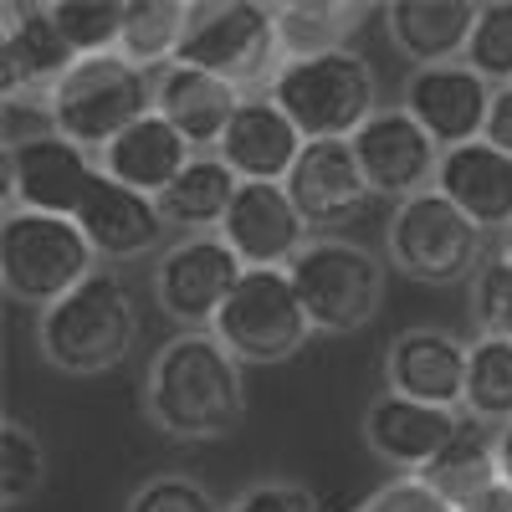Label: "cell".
Returning <instances> with one entry per match:
<instances>
[{
  "instance_id": "836d02e7",
  "label": "cell",
  "mask_w": 512,
  "mask_h": 512,
  "mask_svg": "<svg viewBox=\"0 0 512 512\" xmlns=\"http://www.w3.org/2000/svg\"><path fill=\"white\" fill-rule=\"evenodd\" d=\"M123 512H226V507L216 502V492L205 482H195L185 472H159L128 492Z\"/></svg>"
},
{
  "instance_id": "2e32d148",
  "label": "cell",
  "mask_w": 512,
  "mask_h": 512,
  "mask_svg": "<svg viewBox=\"0 0 512 512\" xmlns=\"http://www.w3.org/2000/svg\"><path fill=\"white\" fill-rule=\"evenodd\" d=\"M77 67V52L52 21V6H6V26H0V82H6L11 103L47 108L62 77Z\"/></svg>"
},
{
  "instance_id": "5b68a950",
  "label": "cell",
  "mask_w": 512,
  "mask_h": 512,
  "mask_svg": "<svg viewBox=\"0 0 512 512\" xmlns=\"http://www.w3.org/2000/svg\"><path fill=\"white\" fill-rule=\"evenodd\" d=\"M98 251L88 246L77 221L67 216H31V210H6L0 221V287L21 308H52L72 287H82L98 272Z\"/></svg>"
},
{
  "instance_id": "9a60e30c",
  "label": "cell",
  "mask_w": 512,
  "mask_h": 512,
  "mask_svg": "<svg viewBox=\"0 0 512 512\" xmlns=\"http://www.w3.org/2000/svg\"><path fill=\"white\" fill-rule=\"evenodd\" d=\"M287 195L313 236H338V226L359 221L364 205L374 200L349 139L303 144V154H297L292 175H287Z\"/></svg>"
},
{
  "instance_id": "d6a6232c",
  "label": "cell",
  "mask_w": 512,
  "mask_h": 512,
  "mask_svg": "<svg viewBox=\"0 0 512 512\" xmlns=\"http://www.w3.org/2000/svg\"><path fill=\"white\" fill-rule=\"evenodd\" d=\"M466 313H472L477 338L512 344V267L502 256H487L477 277L466 282Z\"/></svg>"
},
{
  "instance_id": "8fae6325",
  "label": "cell",
  "mask_w": 512,
  "mask_h": 512,
  "mask_svg": "<svg viewBox=\"0 0 512 512\" xmlns=\"http://www.w3.org/2000/svg\"><path fill=\"white\" fill-rule=\"evenodd\" d=\"M103 175L98 154L77 149L72 139L41 128V134L6 144V210H31V216H77L93 180Z\"/></svg>"
},
{
  "instance_id": "74e56055",
  "label": "cell",
  "mask_w": 512,
  "mask_h": 512,
  "mask_svg": "<svg viewBox=\"0 0 512 512\" xmlns=\"http://www.w3.org/2000/svg\"><path fill=\"white\" fill-rule=\"evenodd\" d=\"M461 512H512V487L507 482H497L492 492H482V497H472Z\"/></svg>"
},
{
  "instance_id": "e575fe53",
  "label": "cell",
  "mask_w": 512,
  "mask_h": 512,
  "mask_svg": "<svg viewBox=\"0 0 512 512\" xmlns=\"http://www.w3.org/2000/svg\"><path fill=\"white\" fill-rule=\"evenodd\" d=\"M359 512H461L456 502H446L431 482H420V477H390L384 487H374Z\"/></svg>"
},
{
  "instance_id": "30bf717a",
  "label": "cell",
  "mask_w": 512,
  "mask_h": 512,
  "mask_svg": "<svg viewBox=\"0 0 512 512\" xmlns=\"http://www.w3.org/2000/svg\"><path fill=\"white\" fill-rule=\"evenodd\" d=\"M246 277L241 256L221 241V231L210 236H175L149 267V292L169 323H180V333H210L226 308V297Z\"/></svg>"
},
{
  "instance_id": "cb8c5ba5",
  "label": "cell",
  "mask_w": 512,
  "mask_h": 512,
  "mask_svg": "<svg viewBox=\"0 0 512 512\" xmlns=\"http://www.w3.org/2000/svg\"><path fill=\"white\" fill-rule=\"evenodd\" d=\"M190 159H195V149L185 144L180 128L164 123L159 113H144L134 128H123V134L98 154V169H103L108 180H118L128 190L159 200L190 169Z\"/></svg>"
},
{
  "instance_id": "52a82bcc",
  "label": "cell",
  "mask_w": 512,
  "mask_h": 512,
  "mask_svg": "<svg viewBox=\"0 0 512 512\" xmlns=\"http://www.w3.org/2000/svg\"><path fill=\"white\" fill-rule=\"evenodd\" d=\"M384 256H390V267L400 277L420 287H456V282L477 277L492 246L441 190H425L390 210V221H384Z\"/></svg>"
},
{
  "instance_id": "ba28073f",
  "label": "cell",
  "mask_w": 512,
  "mask_h": 512,
  "mask_svg": "<svg viewBox=\"0 0 512 512\" xmlns=\"http://www.w3.org/2000/svg\"><path fill=\"white\" fill-rule=\"evenodd\" d=\"M185 67H200L231 88H272L282 67V41H277V6L262 0H205L190 11V36L180 47Z\"/></svg>"
},
{
  "instance_id": "5bb4252c",
  "label": "cell",
  "mask_w": 512,
  "mask_h": 512,
  "mask_svg": "<svg viewBox=\"0 0 512 512\" xmlns=\"http://www.w3.org/2000/svg\"><path fill=\"white\" fill-rule=\"evenodd\" d=\"M466 359H472L466 338H456L451 328L420 323L390 338V349H384V384H390V395L466 415Z\"/></svg>"
},
{
  "instance_id": "d4e9b609",
  "label": "cell",
  "mask_w": 512,
  "mask_h": 512,
  "mask_svg": "<svg viewBox=\"0 0 512 512\" xmlns=\"http://www.w3.org/2000/svg\"><path fill=\"white\" fill-rule=\"evenodd\" d=\"M236 190H241V180L231 175V164L221 154H195L185 175L159 195L164 226L180 231V236H210V231H221Z\"/></svg>"
},
{
  "instance_id": "8992f818",
  "label": "cell",
  "mask_w": 512,
  "mask_h": 512,
  "mask_svg": "<svg viewBox=\"0 0 512 512\" xmlns=\"http://www.w3.org/2000/svg\"><path fill=\"white\" fill-rule=\"evenodd\" d=\"M144 113H154V77L128 67L118 52L77 57V67L62 77L52 103L41 108L52 134L72 139L88 154H103L123 128H134Z\"/></svg>"
},
{
  "instance_id": "f35d334b",
  "label": "cell",
  "mask_w": 512,
  "mask_h": 512,
  "mask_svg": "<svg viewBox=\"0 0 512 512\" xmlns=\"http://www.w3.org/2000/svg\"><path fill=\"white\" fill-rule=\"evenodd\" d=\"M497 472H502V482L512 487V420L497 425Z\"/></svg>"
},
{
  "instance_id": "4dcf8cb0",
  "label": "cell",
  "mask_w": 512,
  "mask_h": 512,
  "mask_svg": "<svg viewBox=\"0 0 512 512\" xmlns=\"http://www.w3.org/2000/svg\"><path fill=\"white\" fill-rule=\"evenodd\" d=\"M123 16H128V6H118V0H52V21L77 57L118 52Z\"/></svg>"
},
{
  "instance_id": "f1b7e54d",
  "label": "cell",
  "mask_w": 512,
  "mask_h": 512,
  "mask_svg": "<svg viewBox=\"0 0 512 512\" xmlns=\"http://www.w3.org/2000/svg\"><path fill=\"white\" fill-rule=\"evenodd\" d=\"M466 420H482V425L512 420V344L472 338V359H466Z\"/></svg>"
},
{
  "instance_id": "ac0fdd59",
  "label": "cell",
  "mask_w": 512,
  "mask_h": 512,
  "mask_svg": "<svg viewBox=\"0 0 512 512\" xmlns=\"http://www.w3.org/2000/svg\"><path fill=\"white\" fill-rule=\"evenodd\" d=\"M221 241L241 256L246 272H287L292 256L313 241V231L297 216L287 185H241L226 210Z\"/></svg>"
},
{
  "instance_id": "6da1fadb",
  "label": "cell",
  "mask_w": 512,
  "mask_h": 512,
  "mask_svg": "<svg viewBox=\"0 0 512 512\" xmlns=\"http://www.w3.org/2000/svg\"><path fill=\"white\" fill-rule=\"evenodd\" d=\"M144 415L169 441H226L246 420V364L216 333L164 338L144 369Z\"/></svg>"
},
{
  "instance_id": "1f68e13d",
  "label": "cell",
  "mask_w": 512,
  "mask_h": 512,
  "mask_svg": "<svg viewBox=\"0 0 512 512\" xmlns=\"http://www.w3.org/2000/svg\"><path fill=\"white\" fill-rule=\"evenodd\" d=\"M492 88H512V0H482L472 47L461 57Z\"/></svg>"
},
{
  "instance_id": "4316f807",
  "label": "cell",
  "mask_w": 512,
  "mask_h": 512,
  "mask_svg": "<svg viewBox=\"0 0 512 512\" xmlns=\"http://www.w3.org/2000/svg\"><path fill=\"white\" fill-rule=\"evenodd\" d=\"M364 16H369L364 6H344V0H287V6H277L282 62L344 52L354 31L364 26Z\"/></svg>"
},
{
  "instance_id": "d6986e66",
  "label": "cell",
  "mask_w": 512,
  "mask_h": 512,
  "mask_svg": "<svg viewBox=\"0 0 512 512\" xmlns=\"http://www.w3.org/2000/svg\"><path fill=\"white\" fill-rule=\"evenodd\" d=\"M82 226V236H88V246L98 251L103 267H123V262H144V256H159L164 251V210L159 200L128 190L108 175L93 180L88 200H82V210L72 216Z\"/></svg>"
},
{
  "instance_id": "484cf974",
  "label": "cell",
  "mask_w": 512,
  "mask_h": 512,
  "mask_svg": "<svg viewBox=\"0 0 512 512\" xmlns=\"http://www.w3.org/2000/svg\"><path fill=\"white\" fill-rule=\"evenodd\" d=\"M190 0H128L123 36H118V57L128 67H139L159 77L164 67L180 62V47L190 36Z\"/></svg>"
},
{
  "instance_id": "83f0119b",
  "label": "cell",
  "mask_w": 512,
  "mask_h": 512,
  "mask_svg": "<svg viewBox=\"0 0 512 512\" xmlns=\"http://www.w3.org/2000/svg\"><path fill=\"white\" fill-rule=\"evenodd\" d=\"M420 482H431L456 507H466L472 497L492 492L502 482V472H497V431H487L482 420H466L461 436L420 472Z\"/></svg>"
},
{
  "instance_id": "8d00e7d4",
  "label": "cell",
  "mask_w": 512,
  "mask_h": 512,
  "mask_svg": "<svg viewBox=\"0 0 512 512\" xmlns=\"http://www.w3.org/2000/svg\"><path fill=\"white\" fill-rule=\"evenodd\" d=\"M492 149L512 154V88H497L492 93V113H487V134H482Z\"/></svg>"
},
{
  "instance_id": "44dd1931",
  "label": "cell",
  "mask_w": 512,
  "mask_h": 512,
  "mask_svg": "<svg viewBox=\"0 0 512 512\" xmlns=\"http://www.w3.org/2000/svg\"><path fill=\"white\" fill-rule=\"evenodd\" d=\"M436 190L472 221L487 241H497L512 226V154L492 149L487 139L441 149Z\"/></svg>"
},
{
  "instance_id": "e0dca14e",
  "label": "cell",
  "mask_w": 512,
  "mask_h": 512,
  "mask_svg": "<svg viewBox=\"0 0 512 512\" xmlns=\"http://www.w3.org/2000/svg\"><path fill=\"white\" fill-rule=\"evenodd\" d=\"M461 425H466V415H456V410H436V405H420V400L384 390L364 410L359 431H364V446L374 461H384L400 477H420L461 436Z\"/></svg>"
},
{
  "instance_id": "3957f363",
  "label": "cell",
  "mask_w": 512,
  "mask_h": 512,
  "mask_svg": "<svg viewBox=\"0 0 512 512\" xmlns=\"http://www.w3.org/2000/svg\"><path fill=\"white\" fill-rule=\"evenodd\" d=\"M267 98L297 123V134L308 144L318 139H354L359 128L384 108L379 103V77L364 52L344 47L328 57H303L282 62Z\"/></svg>"
},
{
  "instance_id": "ffe728a7",
  "label": "cell",
  "mask_w": 512,
  "mask_h": 512,
  "mask_svg": "<svg viewBox=\"0 0 512 512\" xmlns=\"http://www.w3.org/2000/svg\"><path fill=\"white\" fill-rule=\"evenodd\" d=\"M303 144L308 139L297 134V123L267 93H251L236 108V118H231V128H226V139H221L216 154L231 164V175L241 185H287Z\"/></svg>"
},
{
  "instance_id": "9c48e42d",
  "label": "cell",
  "mask_w": 512,
  "mask_h": 512,
  "mask_svg": "<svg viewBox=\"0 0 512 512\" xmlns=\"http://www.w3.org/2000/svg\"><path fill=\"white\" fill-rule=\"evenodd\" d=\"M210 333L241 364L272 369V364H287L308 349L313 323H308L303 303H297V287L287 272H246L236 282V292L226 297V308Z\"/></svg>"
},
{
  "instance_id": "4fadbf2b",
  "label": "cell",
  "mask_w": 512,
  "mask_h": 512,
  "mask_svg": "<svg viewBox=\"0 0 512 512\" xmlns=\"http://www.w3.org/2000/svg\"><path fill=\"white\" fill-rule=\"evenodd\" d=\"M492 82L477 77L466 62H441V67H410L400 108L431 134L441 149L477 144L487 134V113H492Z\"/></svg>"
},
{
  "instance_id": "7c38bea8",
  "label": "cell",
  "mask_w": 512,
  "mask_h": 512,
  "mask_svg": "<svg viewBox=\"0 0 512 512\" xmlns=\"http://www.w3.org/2000/svg\"><path fill=\"white\" fill-rule=\"evenodd\" d=\"M354 159L364 169V185L374 200H415L425 190H436V169H441V144L395 103H384L359 134L349 139Z\"/></svg>"
},
{
  "instance_id": "7402d4cb",
  "label": "cell",
  "mask_w": 512,
  "mask_h": 512,
  "mask_svg": "<svg viewBox=\"0 0 512 512\" xmlns=\"http://www.w3.org/2000/svg\"><path fill=\"white\" fill-rule=\"evenodd\" d=\"M246 98H251V93L231 88V82L210 77V72H200V67H185V62L164 67V72L154 77V113H159L164 123H175L195 154H216V149H221L226 128H231V118H236V108H241Z\"/></svg>"
},
{
  "instance_id": "277c9868",
  "label": "cell",
  "mask_w": 512,
  "mask_h": 512,
  "mask_svg": "<svg viewBox=\"0 0 512 512\" xmlns=\"http://www.w3.org/2000/svg\"><path fill=\"white\" fill-rule=\"evenodd\" d=\"M384 272H390L384 256L354 236H313L287 267L313 333H333V338L359 333L379 318Z\"/></svg>"
},
{
  "instance_id": "603a6c76",
  "label": "cell",
  "mask_w": 512,
  "mask_h": 512,
  "mask_svg": "<svg viewBox=\"0 0 512 512\" xmlns=\"http://www.w3.org/2000/svg\"><path fill=\"white\" fill-rule=\"evenodd\" d=\"M477 11H482V0H390L379 16H384L390 47L405 62L441 67V62L466 57L472 31H477Z\"/></svg>"
},
{
  "instance_id": "7a4b0ae2",
  "label": "cell",
  "mask_w": 512,
  "mask_h": 512,
  "mask_svg": "<svg viewBox=\"0 0 512 512\" xmlns=\"http://www.w3.org/2000/svg\"><path fill=\"white\" fill-rule=\"evenodd\" d=\"M139 344V303L113 267H98L62 303L36 313V349L57 374L93 379L118 369Z\"/></svg>"
},
{
  "instance_id": "f546056e",
  "label": "cell",
  "mask_w": 512,
  "mask_h": 512,
  "mask_svg": "<svg viewBox=\"0 0 512 512\" xmlns=\"http://www.w3.org/2000/svg\"><path fill=\"white\" fill-rule=\"evenodd\" d=\"M47 482V446L16 415L0 420V497L6 507H26Z\"/></svg>"
},
{
  "instance_id": "ab89813d",
  "label": "cell",
  "mask_w": 512,
  "mask_h": 512,
  "mask_svg": "<svg viewBox=\"0 0 512 512\" xmlns=\"http://www.w3.org/2000/svg\"><path fill=\"white\" fill-rule=\"evenodd\" d=\"M492 256H502V262L512 267V226H507V231H502V236L492 241Z\"/></svg>"
},
{
  "instance_id": "d590c367",
  "label": "cell",
  "mask_w": 512,
  "mask_h": 512,
  "mask_svg": "<svg viewBox=\"0 0 512 512\" xmlns=\"http://www.w3.org/2000/svg\"><path fill=\"white\" fill-rule=\"evenodd\" d=\"M226 512H323L318 497L297 482H251L226 502Z\"/></svg>"
}]
</instances>
